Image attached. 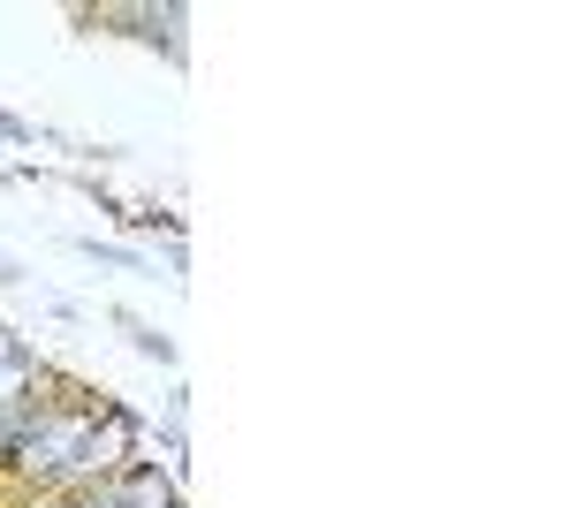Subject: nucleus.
Returning <instances> with one entry per match:
<instances>
[{"label": "nucleus", "instance_id": "obj_1", "mask_svg": "<svg viewBox=\"0 0 569 508\" xmlns=\"http://www.w3.org/2000/svg\"><path fill=\"white\" fill-rule=\"evenodd\" d=\"M77 23H91V31H122V39L152 46V53H168V69H182L190 61V8L182 0H107V8H77Z\"/></svg>", "mask_w": 569, "mask_h": 508}, {"label": "nucleus", "instance_id": "obj_2", "mask_svg": "<svg viewBox=\"0 0 569 508\" xmlns=\"http://www.w3.org/2000/svg\"><path fill=\"white\" fill-rule=\"evenodd\" d=\"M107 319H114V327H122V341H130L137 357H152V365H160V372H176V335H160V327H152V319H137V311H122V303H114V311H107Z\"/></svg>", "mask_w": 569, "mask_h": 508}, {"label": "nucleus", "instance_id": "obj_3", "mask_svg": "<svg viewBox=\"0 0 569 508\" xmlns=\"http://www.w3.org/2000/svg\"><path fill=\"white\" fill-rule=\"evenodd\" d=\"M77 251L91 266H107V273H152V258L137 251V243H107V236H77Z\"/></svg>", "mask_w": 569, "mask_h": 508}, {"label": "nucleus", "instance_id": "obj_4", "mask_svg": "<svg viewBox=\"0 0 569 508\" xmlns=\"http://www.w3.org/2000/svg\"><path fill=\"white\" fill-rule=\"evenodd\" d=\"M122 228H137V236H160V243H182V236H190V220H182L176 206H160V198H152V206H130V220H122Z\"/></svg>", "mask_w": 569, "mask_h": 508}, {"label": "nucleus", "instance_id": "obj_5", "mask_svg": "<svg viewBox=\"0 0 569 508\" xmlns=\"http://www.w3.org/2000/svg\"><path fill=\"white\" fill-rule=\"evenodd\" d=\"M0 137H8V145H39V122L16 114V107H0Z\"/></svg>", "mask_w": 569, "mask_h": 508}, {"label": "nucleus", "instance_id": "obj_6", "mask_svg": "<svg viewBox=\"0 0 569 508\" xmlns=\"http://www.w3.org/2000/svg\"><path fill=\"white\" fill-rule=\"evenodd\" d=\"M23 508H114V494L91 486V494H69V501H23Z\"/></svg>", "mask_w": 569, "mask_h": 508}, {"label": "nucleus", "instance_id": "obj_7", "mask_svg": "<svg viewBox=\"0 0 569 508\" xmlns=\"http://www.w3.org/2000/svg\"><path fill=\"white\" fill-rule=\"evenodd\" d=\"M160 266H168V281H182V273H190V251H182V243H168V251H160Z\"/></svg>", "mask_w": 569, "mask_h": 508}, {"label": "nucleus", "instance_id": "obj_8", "mask_svg": "<svg viewBox=\"0 0 569 508\" xmlns=\"http://www.w3.org/2000/svg\"><path fill=\"white\" fill-rule=\"evenodd\" d=\"M16 281H23V266H16V258H0V289H16Z\"/></svg>", "mask_w": 569, "mask_h": 508}]
</instances>
